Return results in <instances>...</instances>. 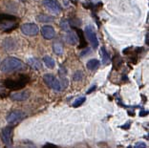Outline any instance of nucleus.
<instances>
[{"instance_id":"f257e3e1","label":"nucleus","mask_w":149,"mask_h":148,"mask_svg":"<svg viewBox=\"0 0 149 148\" xmlns=\"http://www.w3.org/2000/svg\"><path fill=\"white\" fill-rule=\"evenodd\" d=\"M23 67V63L21 60L16 58H7L1 62L0 65V71L2 73L8 74L13 71H17Z\"/></svg>"},{"instance_id":"f03ea898","label":"nucleus","mask_w":149,"mask_h":148,"mask_svg":"<svg viewBox=\"0 0 149 148\" xmlns=\"http://www.w3.org/2000/svg\"><path fill=\"white\" fill-rule=\"evenodd\" d=\"M30 79L27 76H20L17 79H6L4 81V85L6 88L13 90H19L24 88L29 82Z\"/></svg>"},{"instance_id":"7ed1b4c3","label":"nucleus","mask_w":149,"mask_h":148,"mask_svg":"<svg viewBox=\"0 0 149 148\" xmlns=\"http://www.w3.org/2000/svg\"><path fill=\"white\" fill-rule=\"evenodd\" d=\"M43 80H44V82H45L46 85L49 86L50 88L53 89L54 91H56V92H59V91H61L62 87H61V85H60L59 81L53 75H51V74L44 75Z\"/></svg>"},{"instance_id":"20e7f679","label":"nucleus","mask_w":149,"mask_h":148,"mask_svg":"<svg viewBox=\"0 0 149 148\" xmlns=\"http://www.w3.org/2000/svg\"><path fill=\"white\" fill-rule=\"evenodd\" d=\"M85 35L87 36L88 40L90 41L93 49H97L99 47V40H97V35L94 31V28L91 25H88L85 27Z\"/></svg>"},{"instance_id":"39448f33","label":"nucleus","mask_w":149,"mask_h":148,"mask_svg":"<svg viewBox=\"0 0 149 148\" xmlns=\"http://www.w3.org/2000/svg\"><path fill=\"white\" fill-rule=\"evenodd\" d=\"M13 126H7L2 129V140L7 146H11L13 144Z\"/></svg>"},{"instance_id":"423d86ee","label":"nucleus","mask_w":149,"mask_h":148,"mask_svg":"<svg viewBox=\"0 0 149 148\" xmlns=\"http://www.w3.org/2000/svg\"><path fill=\"white\" fill-rule=\"evenodd\" d=\"M21 31L25 35L33 36L37 35L39 29H38V27H37V25L33 24V23H26V24H23L21 26Z\"/></svg>"},{"instance_id":"0eeeda50","label":"nucleus","mask_w":149,"mask_h":148,"mask_svg":"<svg viewBox=\"0 0 149 148\" xmlns=\"http://www.w3.org/2000/svg\"><path fill=\"white\" fill-rule=\"evenodd\" d=\"M25 117V114L20 110H15V111H12L11 113H9V115L7 116V122L9 123H16L20 122L21 120L24 119Z\"/></svg>"},{"instance_id":"6e6552de","label":"nucleus","mask_w":149,"mask_h":148,"mask_svg":"<svg viewBox=\"0 0 149 148\" xmlns=\"http://www.w3.org/2000/svg\"><path fill=\"white\" fill-rule=\"evenodd\" d=\"M42 4L47 9H49L52 13H56V15L61 12V7H60L58 2H56V0H43Z\"/></svg>"},{"instance_id":"1a4fd4ad","label":"nucleus","mask_w":149,"mask_h":148,"mask_svg":"<svg viewBox=\"0 0 149 148\" xmlns=\"http://www.w3.org/2000/svg\"><path fill=\"white\" fill-rule=\"evenodd\" d=\"M2 46L6 51H15L17 48V41L12 38H7L3 40Z\"/></svg>"},{"instance_id":"9d476101","label":"nucleus","mask_w":149,"mask_h":148,"mask_svg":"<svg viewBox=\"0 0 149 148\" xmlns=\"http://www.w3.org/2000/svg\"><path fill=\"white\" fill-rule=\"evenodd\" d=\"M41 35L45 39H48V40L53 39L54 38H55V35H56L55 29L50 25L43 26L41 28Z\"/></svg>"},{"instance_id":"9b49d317","label":"nucleus","mask_w":149,"mask_h":148,"mask_svg":"<svg viewBox=\"0 0 149 148\" xmlns=\"http://www.w3.org/2000/svg\"><path fill=\"white\" fill-rule=\"evenodd\" d=\"M30 97V93L28 91H20V92H15L13 93L10 97L15 100V101H24Z\"/></svg>"},{"instance_id":"f8f14e48","label":"nucleus","mask_w":149,"mask_h":148,"mask_svg":"<svg viewBox=\"0 0 149 148\" xmlns=\"http://www.w3.org/2000/svg\"><path fill=\"white\" fill-rule=\"evenodd\" d=\"M65 40H66V42H68L71 45H76L77 43L79 42V36H77V33L71 31L66 35Z\"/></svg>"},{"instance_id":"ddd939ff","label":"nucleus","mask_w":149,"mask_h":148,"mask_svg":"<svg viewBox=\"0 0 149 148\" xmlns=\"http://www.w3.org/2000/svg\"><path fill=\"white\" fill-rule=\"evenodd\" d=\"M53 51L55 54H56V55H62L63 54V44H62V42L60 41L59 39H57L56 40L55 42H54V44H53Z\"/></svg>"},{"instance_id":"4468645a","label":"nucleus","mask_w":149,"mask_h":148,"mask_svg":"<svg viewBox=\"0 0 149 148\" xmlns=\"http://www.w3.org/2000/svg\"><path fill=\"white\" fill-rule=\"evenodd\" d=\"M28 65H30V67H32L33 69L35 70H40L42 68V65H41V62L39 61L37 58H31L28 59Z\"/></svg>"},{"instance_id":"2eb2a0df","label":"nucleus","mask_w":149,"mask_h":148,"mask_svg":"<svg viewBox=\"0 0 149 148\" xmlns=\"http://www.w3.org/2000/svg\"><path fill=\"white\" fill-rule=\"evenodd\" d=\"M100 54L101 56V62H102V64L103 65L108 64V63L110 62V56L108 55V53L106 52V49L104 48V47H101L100 48Z\"/></svg>"},{"instance_id":"dca6fc26","label":"nucleus","mask_w":149,"mask_h":148,"mask_svg":"<svg viewBox=\"0 0 149 148\" xmlns=\"http://www.w3.org/2000/svg\"><path fill=\"white\" fill-rule=\"evenodd\" d=\"M99 66H100V61L97 59H95V58L90 59L86 64L87 69L90 70V71H94V70L97 69L99 68Z\"/></svg>"},{"instance_id":"f3484780","label":"nucleus","mask_w":149,"mask_h":148,"mask_svg":"<svg viewBox=\"0 0 149 148\" xmlns=\"http://www.w3.org/2000/svg\"><path fill=\"white\" fill-rule=\"evenodd\" d=\"M43 61H44L45 65L48 67V68H50V69L55 68L56 62H55V60H54L52 58H51V56H44V58H43Z\"/></svg>"},{"instance_id":"a211bd4d","label":"nucleus","mask_w":149,"mask_h":148,"mask_svg":"<svg viewBox=\"0 0 149 148\" xmlns=\"http://www.w3.org/2000/svg\"><path fill=\"white\" fill-rule=\"evenodd\" d=\"M77 35L79 38V41H80L79 48H83V47H85L86 46V41H85V38H84L83 32L80 31V30H77Z\"/></svg>"},{"instance_id":"6ab92c4d","label":"nucleus","mask_w":149,"mask_h":148,"mask_svg":"<svg viewBox=\"0 0 149 148\" xmlns=\"http://www.w3.org/2000/svg\"><path fill=\"white\" fill-rule=\"evenodd\" d=\"M36 18L39 22H52L54 20L53 16H50L47 15H37Z\"/></svg>"},{"instance_id":"aec40b11","label":"nucleus","mask_w":149,"mask_h":148,"mask_svg":"<svg viewBox=\"0 0 149 148\" xmlns=\"http://www.w3.org/2000/svg\"><path fill=\"white\" fill-rule=\"evenodd\" d=\"M60 26H61V29L63 30V31H65V32L70 31L71 25H70V23L67 19H62L61 22H60Z\"/></svg>"},{"instance_id":"412c9836","label":"nucleus","mask_w":149,"mask_h":148,"mask_svg":"<svg viewBox=\"0 0 149 148\" xmlns=\"http://www.w3.org/2000/svg\"><path fill=\"white\" fill-rule=\"evenodd\" d=\"M86 100V97H79L77 99H76L73 103V106L74 108H77V107H79L80 105H82V103L85 102Z\"/></svg>"},{"instance_id":"4be33fe9","label":"nucleus","mask_w":149,"mask_h":148,"mask_svg":"<svg viewBox=\"0 0 149 148\" xmlns=\"http://www.w3.org/2000/svg\"><path fill=\"white\" fill-rule=\"evenodd\" d=\"M83 77V74L81 71H77L74 74V76H73V79L74 81H79V80H81Z\"/></svg>"},{"instance_id":"5701e85b","label":"nucleus","mask_w":149,"mask_h":148,"mask_svg":"<svg viewBox=\"0 0 149 148\" xmlns=\"http://www.w3.org/2000/svg\"><path fill=\"white\" fill-rule=\"evenodd\" d=\"M133 148H147V145H146V143H144L143 142H137L136 144H135Z\"/></svg>"},{"instance_id":"b1692460","label":"nucleus","mask_w":149,"mask_h":148,"mask_svg":"<svg viewBox=\"0 0 149 148\" xmlns=\"http://www.w3.org/2000/svg\"><path fill=\"white\" fill-rule=\"evenodd\" d=\"M42 148H57L56 145H54V144H50V143H48V144H45Z\"/></svg>"},{"instance_id":"393cba45","label":"nucleus","mask_w":149,"mask_h":148,"mask_svg":"<svg viewBox=\"0 0 149 148\" xmlns=\"http://www.w3.org/2000/svg\"><path fill=\"white\" fill-rule=\"evenodd\" d=\"M95 89H96V85H94V86L92 87V88H91L90 91H88V93H91V92H92V91H94Z\"/></svg>"},{"instance_id":"a878e982","label":"nucleus","mask_w":149,"mask_h":148,"mask_svg":"<svg viewBox=\"0 0 149 148\" xmlns=\"http://www.w3.org/2000/svg\"><path fill=\"white\" fill-rule=\"evenodd\" d=\"M129 124H130V123H127V124H125V125H123V128H124V129H128V127H129V126H128V125H129Z\"/></svg>"},{"instance_id":"bb28decb","label":"nucleus","mask_w":149,"mask_h":148,"mask_svg":"<svg viewBox=\"0 0 149 148\" xmlns=\"http://www.w3.org/2000/svg\"><path fill=\"white\" fill-rule=\"evenodd\" d=\"M147 112H144V113H141V116H143V115H147Z\"/></svg>"},{"instance_id":"cd10ccee","label":"nucleus","mask_w":149,"mask_h":148,"mask_svg":"<svg viewBox=\"0 0 149 148\" xmlns=\"http://www.w3.org/2000/svg\"><path fill=\"white\" fill-rule=\"evenodd\" d=\"M21 148H35V147H32V146H24V147H21Z\"/></svg>"},{"instance_id":"c85d7f7f","label":"nucleus","mask_w":149,"mask_h":148,"mask_svg":"<svg viewBox=\"0 0 149 148\" xmlns=\"http://www.w3.org/2000/svg\"><path fill=\"white\" fill-rule=\"evenodd\" d=\"M146 43L148 44V35H146Z\"/></svg>"},{"instance_id":"c756f323","label":"nucleus","mask_w":149,"mask_h":148,"mask_svg":"<svg viewBox=\"0 0 149 148\" xmlns=\"http://www.w3.org/2000/svg\"><path fill=\"white\" fill-rule=\"evenodd\" d=\"M127 148H133V147H132V146H128Z\"/></svg>"},{"instance_id":"7c9ffc66","label":"nucleus","mask_w":149,"mask_h":148,"mask_svg":"<svg viewBox=\"0 0 149 148\" xmlns=\"http://www.w3.org/2000/svg\"><path fill=\"white\" fill-rule=\"evenodd\" d=\"M0 148H1V147H0Z\"/></svg>"}]
</instances>
